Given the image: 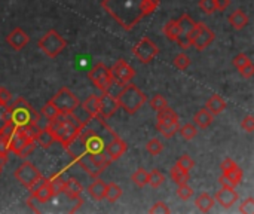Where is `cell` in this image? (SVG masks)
<instances>
[{
	"label": "cell",
	"instance_id": "d6a6232c",
	"mask_svg": "<svg viewBox=\"0 0 254 214\" xmlns=\"http://www.w3.org/2000/svg\"><path fill=\"white\" fill-rule=\"evenodd\" d=\"M156 119H158V122H176V121H179V115L171 107L167 106V107L158 110Z\"/></svg>",
	"mask_w": 254,
	"mask_h": 214
},
{
	"label": "cell",
	"instance_id": "ffe728a7",
	"mask_svg": "<svg viewBox=\"0 0 254 214\" xmlns=\"http://www.w3.org/2000/svg\"><path fill=\"white\" fill-rule=\"evenodd\" d=\"M228 21L229 24L235 28V30H243L249 25V16L244 10L241 9H237L234 10L229 16H228Z\"/></svg>",
	"mask_w": 254,
	"mask_h": 214
},
{
	"label": "cell",
	"instance_id": "44dd1931",
	"mask_svg": "<svg viewBox=\"0 0 254 214\" xmlns=\"http://www.w3.org/2000/svg\"><path fill=\"white\" fill-rule=\"evenodd\" d=\"M205 109H207L210 113H213L214 116H216V115H220V113L226 109V101H225L220 95L214 94V95H211V97L207 100Z\"/></svg>",
	"mask_w": 254,
	"mask_h": 214
},
{
	"label": "cell",
	"instance_id": "8fae6325",
	"mask_svg": "<svg viewBox=\"0 0 254 214\" xmlns=\"http://www.w3.org/2000/svg\"><path fill=\"white\" fill-rule=\"evenodd\" d=\"M132 54L135 55V58L143 63L147 64L150 63L158 54H159V48L155 45L153 40H150L149 37H143L134 48H132Z\"/></svg>",
	"mask_w": 254,
	"mask_h": 214
},
{
	"label": "cell",
	"instance_id": "3957f363",
	"mask_svg": "<svg viewBox=\"0 0 254 214\" xmlns=\"http://www.w3.org/2000/svg\"><path fill=\"white\" fill-rule=\"evenodd\" d=\"M82 121L74 118V113L70 115H58L57 118L48 121V125L43 128L54 142H58L63 147H65L79 133Z\"/></svg>",
	"mask_w": 254,
	"mask_h": 214
},
{
	"label": "cell",
	"instance_id": "c3c4849f",
	"mask_svg": "<svg viewBox=\"0 0 254 214\" xmlns=\"http://www.w3.org/2000/svg\"><path fill=\"white\" fill-rule=\"evenodd\" d=\"M240 213L253 214L254 213V198H247L240 206Z\"/></svg>",
	"mask_w": 254,
	"mask_h": 214
},
{
	"label": "cell",
	"instance_id": "f35d334b",
	"mask_svg": "<svg viewBox=\"0 0 254 214\" xmlns=\"http://www.w3.org/2000/svg\"><path fill=\"white\" fill-rule=\"evenodd\" d=\"M176 165H177V167H180L182 170H185V171H188V173H189V171L195 167V161H193L188 153H185V155H182V156L177 159Z\"/></svg>",
	"mask_w": 254,
	"mask_h": 214
},
{
	"label": "cell",
	"instance_id": "cb8c5ba5",
	"mask_svg": "<svg viewBox=\"0 0 254 214\" xmlns=\"http://www.w3.org/2000/svg\"><path fill=\"white\" fill-rule=\"evenodd\" d=\"M193 121H195L196 127H199V128L205 130V128H208V127L213 124V121H214V115H213V113H210L207 109H201L199 112H196V113H195Z\"/></svg>",
	"mask_w": 254,
	"mask_h": 214
},
{
	"label": "cell",
	"instance_id": "9a60e30c",
	"mask_svg": "<svg viewBox=\"0 0 254 214\" xmlns=\"http://www.w3.org/2000/svg\"><path fill=\"white\" fill-rule=\"evenodd\" d=\"M98 97H100V116L104 119L112 118L119 109L116 97H113L109 91H101V95Z\"/></svg>",
	"mask_w": 254,
	"mask_h": 214
},
{
	"label": "cell",
	"instance_id": "60d3db41",
	"mask_svg": "<svg viewBox=\"0 0 254 214\" xmlns=\"http://www.w3.org/2000/svg\"><path fill=\"white\" fill-rule=\"evenodd\" d=\"M167 106H168V101H167V98H165L164 95H161V94L153 95L152 100H150V107H152L155 112H158V110H161V109H164V107H167Z\"/></svg>",
	"mask_w": 254,
	"mask_h": 214
},
{
	"label": "cell",
	"instance_id": "d6986e66",
	"mask_svg": "<svg viewBox=\"0 0 254 214\" xmlns=\"http://www.w3.org/2000/svg\"><path fill=\"white\" fill-rule=\"evenodd\" d=\"M6 40H7V43L10 45V48H13L15 51H19V49H22L28 42H30V37H28V34L22 30V28H13L9 34H7V37H6Z\"/></svg>",
	"mask_w": 254,
	"mask_h": 214
},
{
	"label": "cell",
	"instance_id": "ac0fdd59",
	"mask_svg": "<svg viewBox=\"0 0 254 214\" xmlns=\"http://www.w3.org/2000/svg\"><path fill=\"white\" fill-rule=\"evenodd\" d=\"M31 139L25 134L22 128H15L9 136V152L18 153Z\"/></svg>",
	"mask_w": 254,
	"mask_h": 214
},
{
	"label": "cell",
	"instance_id": "9c48e42d",
	"mask_svg": "<svg viewBox=\"0 0 254 214\" xmlns=\"http://www.w3.org/2000/svg\"><path fill=\"white\" fill-rule=\"evenodd\" d=\"M89 80L98 88L100 91H109L110 86L115 82V77L112 74V70L104 63H97L88 73Z\"/></svg>",
	"mask_w": 254,
	"mask_h": 214
},
{
	"label": "cell",
	"instance_id": "5b68a950",
	"mask_svg": "<svg viewBox=\"0 0 254 214\" xmlns=\"http://www.w3.org/2000/svg\"><path fill=\"white\" fill-rule=\"evenodd\" d=\"M146 100L147 98L141 92V89L131 82L125 83V86L116 95L119 109L125 110L128 115H134L135 112H138L141 109V106L146 103Z\"/></svg>",
	"mask_w": 254,
	"mask_h": 214
},
{
	"label": "cell",
	"instance_id": "f5cc1de1",
	"mask_svg": "<svg viewBox=\"0 0 254 214\" xmlns=\"http://www.w3.org/2000/svg\"><path fill=\"white\" fill-rule=\"evenodd\" d=\"M12 101V94L6 89L0 86V104L1 106H7Z\"/></svg>",
	"mask_w": 254,
	"mask_h": 214
},
{
	"label": "cell",
	"instance_id": "f546056e",
	"mask_svg": "<svg viewBox=\"0 0 254 214\" xmlns=\"http://www.w3.org/2000/svg\"><path fill=\"white\" fill-rule=\"evenodd\" d=\"M170 179L177 183V185H183V183H188L189 182V173L182 170L180 167L174 165L170 168Z\"/></svg>",
	"mask_w": 254,
	"mask_h": 214
},
{
	"label": "cell",
	"instance_id": "91938a15",
	"mask_svg": "<svg viewBox=\"0 0 254 214\" xmlns=\"http://www.w3.org/2000/svg\"><path fill=\"white\" fill-rule=\"evenodd\" d=\"M6 164H7V155H3V153H0V167L3 168Z\"/></svg>",
	"mask_w": 254,
	"mask_h": 214
},
{
	"label": "cell",
	"instance_id": "83f0119b",
	"mask_svg": "<svg viewBox=\"0 0 254 214\" xmlns=\"http://www.w3.org/2000/svg\"><path fill=\"white\" fill-rule=\"evenodd\" d=\"M177 24H179L180 34H183V36H189V33L193 30V27H195V24H196V22L190 18V15L183 13V15L177 19Z\"/></svg>",
	"mask_w": 254,
	"mask_h": 214
},
{
	"label": "cell",
	"instance_id": "484cf974",
	"mask_svg": "<svg viewBox=\"0 0 254 214\" xmlns=\"http://www.w3.org/2000/svg\"><path fill=\"white\" fill-rule=\"evenodd\" d=\"M88 194L95 200V201H101L104 200V194H106V182H103L101 179H95V182L88 188Z\"/></svg>",
	"mask_w": 254,
	"mask_h": 214
},
{
	"label": "cell",
	"instance_id": "836d02e7",
	"mask_svg": "<svg viewBox=\"0 0 254 214\" xmlns=\"http://www.w3.org/2000/svg\"><path fill=\"white\" fill-rule=\"evenodd\" d=\"M223 176L229 180L231 186H232V188H235V186H238V185L241 183V180H243V170L237 165V167H235V168H232L231 171L223 173Z\"/></svg>",
	"mask_w": 254,
	"mask_h": 214
},
{
	"label": "cell",
	"instance_id": "ba28073f",
	"mask_svg": "<svg viewBox=\"0 0 254 214\" xmlns=\"http://www.w3.org/2000/svg\"><path fill=\"white\" fill-rule=\"evenodd\" d=\"M55 109L60 112V115H70L74 113L76 109L79 107V100L77 97L68 89V88H61L51 100H49Z\"/></svg>",
	"mask_w": 254,
	"mask_h": 214
},
{
	"label": "cell",
	"instance_id": "f6af8a7d",
	"mask_svg": "<svg viewBox=\"0 0 254 214\" xmlns=\"http://www.w3.org/2000/svg\"><path fill=\"white\" fill-rule=\"evenodd\" d=\"M10 124V115L6 106L0 104V131H3Z\"/></svg>",
	"mask_w": 254,
	"mask_h": 214
},
{
	"label": "cell",
	"instance_id": "277c9868",
	"mask_svg": "<svg viewBox=\"0 0 254 214\" xmlns=\"http://www.w3.org/2000/svg\"><path fill=\"white\" fill-rule=\"evenodd\" d=\"M6 107L10 115V124L15 128H25L30 124L39 122V113L24 97H18L15 101H10Z\"/></svg>",
	"mask_w": 254,
	"mask_h": 214
},
{
	"label": "cell",
	"instance_id": "7c38bea8",
	"mask_svg": "<svg viewBox=\"0 0 254 214\" xmlns=\"http://www.w3.org/2000/svg\"><path fill=\"white\" fill-rule=\"evenodd\" d=\"M13 176H15V179H16L22 186H25L27 189H30V188L42 177L40 171H39L31 162H28V161L22 162V164L16 168V171L13 173Z\"/></svg>",
	"mask_w": 254,
	"mask_h": 214
},
{
	"label": "cell",
	"instance_id": "7402d4cb",
	"mask_svg": "<svg viewBox=\"0 0 254 214\" xmlns=\"http://www.w3.org/2000/svg\"><path fill=\"white\" fill-rule=\"evenodd\" d=\"M82 109L88 116H100V97L98 95H89L82 103Z\"/></svg>",
	"mask_w": 254,
	"mask_h": 214
},
{
	"label": "cell",
	"instance_id": "603a6c76",
	"mask_svg": "<svg viewBox=\"0 0 254 214\" xmlns=\"http://www.w3.org/2000/svg\"><path fill=\"white\" fill-rule=\"evenodd\" d=\"M82 191H83V188H82V185H80L76 179L70 177L68 180H65V186H64V191H63V192H64L70 200H77V198H80Z\"/></svg>",
	"mask_w": 254,
	"mask_h": 214
},
{
	"label": "cell",
	"instance_id": "4dcf8cb0",
	"mask_svg": "<svg viewBox=\"0 0 254 214\" xmlns=\"http://www.w3.org/2000/svg\"><path fill=\"white\" fill-rule=\"evenodd\" d=\"M48 183H49V186H51V191H52V195H54V197L63 194L64 186H65V180L63 179L61 174L51 176V177L48 179Z\"/></svg>",
	"mask_w": 254,
	"mask_h": 214
},
{
	"label": "cell",
	"instance_id": "e0dca14e",
	"mask_svg": "<svg viewBox=\"0 0 254 214\" xmlns=\"http://www.w3.org/2000/svg\"><path fill=\"white\" fill-rule=\"evenodd\" d=\"M125 152H127V143L122 139H119V136L113 137L104 147V153L110 161H118Z\"/></svg>",
	"mask_w": 254,
	"mask_h": 214
},
{
	"label": "cell",
	"instance_id": "e575fe53",
	"mask_svg": "<svg viewBox=\"0 0 254 214\" xmlns=\"http://www.w3.org/2000/svg\"><path fill=\"white\" fill-rule=\"evenodd\" d=\"M131 180L135 186L138 188H144L147 183H149V173L143 168H138L132 176H131Z\"/></svg>",
	"mask_w": 254,
	"mask_h": 214
},
{
	"label": "cell",
	"instance_id": "7dc6e473",
	"mask_svg": "<svg viewBox=\"0 0 254 214\" xmlns=\"http://www.w3.org/2000/svg\"><path fill=\"white\" fill-rule=\"evenodd\" d=\"M149 213L150 214H168L171 213V210H170V207L165 204V203H162V201H158V203H155L153 204V207L149 210Z\"/></svg>",
	"mask_w": 254,
	"mask_h": 214
},
{
	"label": "cell",
	"instance_id": "816d5d0a",
	"mask_svg": "<svg viewBox=\"0 0 254 214\" xmlns=\"http://www.w3.org/2000/svg\"><path fill=\"white\" fill-rule=\"evenodd\" d=\"M240 74H241L244 79H250V77L254 74L253 63L250 61V63H247L244 67H241V69H240Z\"/></svg>",
	"mask_w": 254,
	"mask_h": 214
},
{
	"label": "cell",
	"instance_id": "52a82bcc",
	"mask_svg": "<svg viewBox=\"0 0 254 214\" xmlns=\"http://www.w3.org/2000/svg\"><path fill=\"white\" fill-rule=\"evenodd\" d=\"M37 46L51 58H55L58 57L67 46V42L65 39L55 30H49L46 34H43L39 42H37Z\"/></svg>",
	"mask_w": 254,
	"mask_h": 214
},
{
	"label": "cell",
	"instance_id": "b9f144b4",
	"mask_svg": "<svg viewBox=\"0 0 254 214\" xmlns=\"http://www.w3.org/2000/svg\"><path fill=\"white\" fill-rule=\"evenodd\" d=\"M177 197L182 200V201H188L193 197V189L188 185V183H183V185H179V189H177Z\"/></svg>",
	"mask_w": 254,
	"mask_h": 214
},
{
	"label": "cell",
	"instance_id": "7bdbcfd3",
	"mask_svg": "<svg viewBox=\"0 0 254 214\" xmlns=\"http://www.w3.org/2000/svg\"><path fill=\"white\" fill-rule=\"evenodd\" d=\"M42 115H43L48 121H51V119L57 118V116L60 115V112L55 109V106H54L51 101H48V103L42 107Z\"/></svg>",
	"mask_w": 254,
	"mask_h": 214
},
{
	"label": "cell",
	"instance_id": "ab89813d",
	"mask_svg": "<svg viewBox=\"0 0 254 214\" xmlns=\"http://www.w3.org/2000/svg\"><path fill=\"white\" fill-rule=\"evenodd\" d=\"M173 64H174V67L176 69H179V70H186L189 66H190V58L186 55V54H179V55H176V58H174V61H173Z\"/></svg>",
	"mask_w": 254,
	"mask_h": 214
},
{
	"label": "cell",
	"instance_id": "6f0895ef",
	"mask_svg": "<svg viewBox=\"0 0 254 214\" xmlns=\"http://www.w3.org/2000/svg\"><path fill=\"white\" fill-rule=\"evenodd\" d=\"M231 4V0H216V10H226Z\"/></svg>",
	"mask_w": 254,
	"mask_h": 214
},
{
	"label": "cell",
	"instance_id": "db71d44e",
	"mask_svg": "<svg viewBox=\"0 0 254 214\" xmlns=\"http://www.w3.org/2000/svg\"><path fill=\"white\" fill-rule=\"evenodd\" d=\"M0 153L3 155L9 153V139L3 133H0Z\"/></svg>",
	"mask_w": 254,
	"mask_h": 214
},
{
	"label": "cell",
	"instance_id": "f1b7e54d",
	"mask_svg": "<svg viewBox=\"0 0 254 214\" xmlns=\"http://www.w3.org/2000/svg\"><path fill=\"white\" fill-rule=\"evenodd\" d=\"M122 197V189L119 185L110 182V183H106V194H104V198L109 201V203H116L119 198Z\"/></svg>",
	"mask_w": 254,
	"mask_h": 214
},
{
	"label": "cell",
	"instance_id": "7a4b0ae2",
	"mask_svg": "<svg viewBox=\"0 0 254 214\" xmlns=\"http://www.w3.org/2000/svg\"><path fill=\"white\" fill-rule=\"evenodd\" d=\"M159 0H103V9L127 31L132 30L144 16L153 13Z\"/></svg>",
	"mask_w": 254,
	"mask_h": 214
},
{
	"label": "cell",
	"instance_id": "1f68e13d",
	"mask_svg": "<svg viewBox=\"0 0 254 214\" xmlns=\"http://www.w3.org/2000/svg\"><path fill=\"white\" fill-rule=\"evenodd\" d=\"M164 34L168 40L171 42H176L177 36L180 34V30H179V24H177V19H171L168 21L165 25H164Z\"/></svg>",
	"mask_w": 254,
	"mask_h": 214
},
{
	"label": "cell",
	"instance_id": "8d00e7d4",
	"mask_svg": "<svg viewBox=\"0 0 254 214\" xmlns=\"http://www.w3.org/2000/svg\"><path fill=\"white\" fill-rule=\"evenodd\" d=\"M146 150H147L152 156H156V155H159V153L164 150V144H162V142H159L158 139H150V140L146 143Z\"/></svg>",
	"mask_w": 254,
	"mask_h": 214
},
{
	"label": "cell",
	"instance_id": "680465c9",
	"mask_svg": "<svg viewBox=\"0 0 254 214\" xmlns=\"http://www.w3.org/2000/svg\"><path fill=\"white\" fill-rule=\"evenodd\" d=\"M27 206H28V207H30V209H31L33 212H36V213L39 212V209H37V207L34 206V198H33L31 195H30V198L27 200Z\"/></svg>",
	"mask_w": 254,
	"mask_h": 214
},
{
	"label": "cell",
	"instance_id": "d4e9b609",
	"mask_svg": "<svg viewBox=\"0 0 254 214\" xmlns=\"http://www.w3.org/2000/svg\"><path fill=\"white\" fill-rule=\"evenodd\" d=\"M179 121L176 122H158L156 124V130L165 137V139H171L176 136V133H179Z\"/></svg>",
	"mask_w": 254,
	"mask_h": 214
},
{
	"label": "cell",
	"instance_id": "6da1fadb",
	"mask_svg": "<svg viewBox=\"0 0 254 214\" xmlns=\"http://www.w3.org/2000/svg\"><path fill=\"white\" fill-rule=\"evenodd\" d=\"M118 134L106 124L101 116H89L88 121H82L77 136L64 147L67 153L74 158L80 152L101 153L106 144Z\"/></svg>",
	"mask_w": 254,
	"mask_h": 214
},
{
	"label": "cell",
	"instance_id": "4316f807",
	"mask_svg": "<svg viewBox=\"0 0 254 214\" xmlns=\"http://www.w3.org/2000/svg\"><path fill=\"white\" fill-rule=\"evenodd\" d=\"M195 204H196V207H198V210H199L201 213H208V212L213 210L216 201H214L213 197H210L207 192H204V194H201V195L196 198Z\"/></svg>",
	"mask_w": 254,
	"mask_h": 214
},
{
	"label": "cell",
	"instance_id": "ee69618b",
	"mask_svg": "<svg viewBox=\"0 0 254 214\" xmlns=\"http://www.w3.org/2000/svg\"><path fill=\"white\" fill-rule=\"evenodd\" d=\"M36 146H37V143L34 142V140H30L16 155L19 156V158H22V159H25V158H28L33 152H34V149H36Z\"/></svg>",
	"mask_w": 254,
	"mask_h": 214
},
{
	"label": "cell",
	"instance_id": "94428289",
	"mask_svg": "<svg viewBox=\"0 0 254 214\" xmlns=\"http://www.w3.org/2000/svg\"><path fill=\"white\" fill-rule=\"evenodd\" d=\"M0 174H1V167H0Z\"/></svg>",
	"mask_w": 254,
	"mask_h": 214
},
{
	"label": "cell",
	"instance_id": "d590c367",
	"mask_svg": "<svg viewBox=\"0 0 254 214\" xmlns=\"http://www.w3.org/2000/svg\"><path fill=\"white\" fill-rule=\"evenodd\" d=\"M179 133H180L182 139H185V140L189 142V140H193V139L196 137L198 128H196L193 124H186V125H183V127L179 128Z\"/></svg>",
	"mask_w": 254,
	"mask_h": 214
},
{
	"label": "cell",
	"instance_id": "2e32d148",
	"mask_svg": "<svg viewBox=\"0 0 254 214\" xmlns=\"http://www.w3.org/2000/svg\"><path fill=\"white\" fill-rule=\"evenodd\" d=\"M238 200H240L238 192L234 188H225V186H222V189H219L214 197V201L219 203L223 209H231L234 204H237Z\"/></svg>",
	"mask_w": 254,
	"mask_h": 214
},
{
	"label": "cell",
	"instance_id": "30bf717a",
	"mask_svg": "<svg viewBox=\"0 0 254 214\" xmlns=\"http://www.w3.org/2000/svg\"><path fill=\"white\" fill-rule=\"evenodd\" d=\"M216 34L211 28H208L204 22H196L193 30L189 33L190 46H193L198 51H204L208 45L213 43Z\"/></svg>",
	"mask_w": 254,
	"mask_h": 214
},
{
	"label": "cell",
	"instance_id": "9f6ffc18",
	"mask_svg": "<svg viewBox=\"0 0 254 214\" xmlns=\"http://www.w3.org/2000/svg\"><path fill=\"white\" fill-rule=\"evenodd\" d=\"M176 42H177V45H179L180 48H183V49H188V48L190 46V39H189V36L179 34L177 39H176Z\"/></svg>",
	"mask_w": 254,
	"mask_h": 214
},
{
	"label": "cell",
	"instance_id": "681fc988",
	"mask_svg": "<svg viewBox=\"0 0 254 214\" xmlns=\"http://www.w3.org/2000/svg\"><path fill=\"white\" fill-rule=\"evenodd\" d=\"M250 61H252V60H250L246 54H243V52H241V54H238V55H235V57H234V60H232L234 66H235L238 70H240L241 67H244L247 63H250Z\"/></svg>",
	"mask_w": 254,
	"mask_h": 214
},
{
	"label": "cell",
	"instance_id": "5bb4252c",
	"mask_svg": "<svg viewBox=\"0 0 254 214\" xmlns=\"http://www.w3.org/2000/svg\"><path fill=\"white\" fill-rule=\"evenodd\" d=\"M110 70H112L113 77L119 83H124V85L128 83V82H131L134 79V76H135V70L127 61H124V60H118Z\"/></svg>",
	"mask_w": 254,
	"mask_h": 214
},
{
	"label": "cell",
	"instance_id": "f907efd6",
	"mask_svg": "<svg viewBox=\"0 0 254 214\" xmlns=\"http://www.w3.org/2000/svg\"><path fill=\"white\" fill-rule=\"evenodd\" d=\"M241 128H243L246 133H253L254 131V116H252V115L246 116V118L241 121Z\"/></svg>",
	"mask_w": 254,
	"mask_h": 214
},
{
	"label": "cell",
	"instance_id": "4fadbf2b",
	"mask_svg": "<svg viewBox=\"0 0 254 214\" xmlns=\"http://www.w3.org/2000/svg\"><path fill=\"white\" fill-rule=\"evenodd\" d=\"M30 191V195L40 204H45L48 203L54 195H52V191H51V186L48 183V179H45L43 176L28 189Z\"/></svg>",
	"mask_w": 254,
	"mask_h": 214
},
{
	"label": "cell",
	"instance_id": "8992f818",
	"mask_svg": "<svg viewBox=\"0 0 254 214\" xmlns=\"http://www.w3.org/2000/svg\"><path fill=\"white\" fill-rule=\"evenodd\" d=\"M74 162L82 167L91 177L97 179L100 177V174H103L106 171V168L110 165V159L107 158V155L104 152L101 153H89V152H80L77 153L74 158Z\"/></svg>",
	"mask_w": 254,
	"mask_h": 214
},
{
	"label": "cell",
	"instance_id": "bcb514c9",
	"mask_svg": "<svg viewBox=\"0 0 254 214\" xmlns=\"http://www.w3.org/2000/svg\"><path fill=\"white\" fill-rule=\"evenodd\" d=\"M199 7L204 13L211 15L216 12V0H201L199 1Z\"/></svg>",
	"mask_w": 254,
	"mask_h": 214
},
{
	"label": "cell",
	"instance_id": "11a10c76",
	"mask_svg": "<svg viewBox=\"0 0 254 214\" xmlns=\"http://www.w3.org/2000/svg\"><path fill=\"white\" fill-rule=\"evenodd\" d=\"M235 167H237V162H235L234 159H231V158L223 159V161H222V164H220V168H222V171H223V173L231 171V170H232V168H235Z\"/></svg>",
	"mask_w": 254,
	"mask_h": 214
},
{
	"label": "cell",
	"instance_id": "74e56055",
	"mask_svg": "<svg viewBox=\"0 0 254 214\" xmlns=\"http://www.w3.org/2000/svg\"><path fill=\"white\" fill-rule=\"evenodd\" d=\"M165 182V176L159 171V170H152L149 173V183L152 188H159L161 185H164Z\"/></svg>",
	"mask_w": 254,
	"mask_h": 214
}]
</instances>
